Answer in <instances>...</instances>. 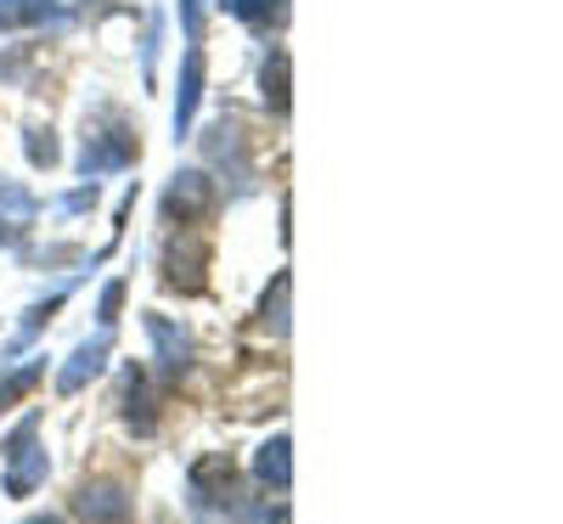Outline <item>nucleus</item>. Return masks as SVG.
Wrapping results in <instances>:
<instances>
[{
	"label": "nucleus",
	"instance_id": "obj_4",
	"mask_svg": "<svg viewBox=\"0 0 563 524\" xmlns=\"http://www.w3.org/2000/svg\"><path fill=\"white\" fill-rule=\"evenodd\" d=\"M214 204H220V193H214V181H209L203 170H175V175H169L164 220H175V226H198V220L214 215Z\"/></svg>",
	"mask_w": 563,
	"mask_h": 524
},
{
	"label": "nucleus",
	"instance_id": "obj_1",
	"mask_svg": "<svg viewBox=\"0 0 563 524\" xmlns=\"http://www.w3.org/2000/svg\"><path fill=\"white\" fill-rule=\"evenodd\" d=\"M141 153V141H135V130L124 124V113H102L97 124H85V153H79V175L85 181H97V175H108V170H124L130 159Z\"/></svg>",
	"mask_w": 563,
	"mask_h": 524
},
{
	"label": "nucleus",
	"instance_id": "obj_21",
	"mask_svg": "<svg viewBox=\"0 0 563 524\" xmlns=\"http://www.w3.org/2000/svg\"><path fill=\"white\" fill-rule=\"evenodd\" d=\"M180 29L186 40H203V0H180Z\"/></svg>",
	"mask_w": 563,
	"mask_h": 524
},
{
	"label": "nucleus",
	"instance_id": "obj_13",
	"mask_svg": "<svg viewBox=\"0 0 563 524\" xmlns=\"http://www.w3.org/2000/svg\"><path fill=\"white\" fill-rule=\"evenodd\" d=\"M124 423L135 428V435H153V428H158V406H153V384H147V372H141V367H130L124 372Z\"/></svg>",
	"mask_w": 563,
	"mask_h": 524
},
{
	"label": "nucleus",
	"instance_id": "obj_16",
	"mask_svg": "<svg viewBox=\"0 0 563 524\" xmlns=\"http://www.w3.org/2000/svg\"><path fill=\"white\" fill-rule=\"evenodd\" d=\"M40 378H45V361H29V367H18L12 378H7V384H0V412H7V406H18L34 384H40Z\"/></svg>",
	"mask_w": 563,
	"mask_h": 524
},
{
	"label": "nucleus",
	"instance_id": "obj_15",
	"mask_svg": "<svg viewBox=\"0 0 563 524\" xmlns=\"http://www.w3.org/2000/svg\"><path fill=\"white\" fill-rule=\"evenodd\" d=\"M288 299H294V276L288 271H276V282H271V294H265V305H260V321L276 332H288Z\"/></svg>",
	"mask_w": 563,
	"mask_h": 524
},
{
	"label": "nucleus",
	"instance_id": "obj_19",
	"mask_svg": "<svg viewBox=\"0 0 563 524\" xmlns=\"http://www.w3.org/2000/svg\"><path fill=\"white\" fill-rule=\"evenodd\" d=\"M225 12H238L243 23H271V18H282L271 0H225Z\"/></svg>",
	"mask_w": 563,
	"mask_h": 524
},
{
	"label": "nucleus",
	"instance_id": "obj_5",
	"mask_svg": "<svg viewBox=\"0 0 563 524\" xmlns=\"http://www.w3.org/2000/svg\"><path fill=\"white\" fill-rule=\"evenodd\" d=\"M209 243L192 231H175L169 243H164V282L175 294H203L209 288Z\"/></svg>",
	"mask_w": 563,
	"mask_h": 524
},
{
	"label": "nucleus",
	"instance_id": "obj_17",
	"mask_svg": "<svg viewBox=\"0 0 563 524\" xmlns=\"http://www.w3.org/2000/svg\"><path fill=\"white\" fill-rule=\"evenodd\" d=\"M23 153H29L34 170H52V164H57V141H52V130H23Z\"/></svg>",
	"mask_w": 563,
	"mask_h": 524
},
{
	"label": "nucleus",
	"instance_id": "obj_2",
	"mask_svg": "<svg viewBox=\"0 0 563 524\" xmlns=\"http://www.w3.org/2000/svg\"><path fill=\"white\" fill-rule=\"evenodd\" d=\"M186 485H192V502L198 507H214V513H238L243 507V491H238V462H231L225 451H209L192 462V473H186Z\"/></svg>",
	"mask_w": 563,
	"mask_h": 524
},
{
	"label": "nucleus",
	"instance_id": "obj_8",
	"mask_svg": "<svg viewBox=\"0 0 563 524\" xmlns=\"http://www.w3.org/2000/svg\"><path fill=\"white\" fill-rule=\"evenodd\" d=\"M68 7L63 0H0V34H23V29H63Z\"/></svg>",
	"mask_w": 563,
	"mask_h": 524
},
{
	"label": "nucleus",
	"instance_id": "obj_26",
	"mask_svg": "<svg viewBox=\"0 0 563 524\" xmlns=\"http://www.w3.org/2000/svg\"><path fill=\"white\" fill-rule=\"evenodd\" d=\"M29 524H63V518H57V513H34Z\"/></svg>",
	"mask_w": 563,
	"mask_h": 524
},
{
	"label": "nucleus",
	"instance_id": "obj_22",
	"mask_svg": "<svg viewBox=\"0 0 563 524\" xmlns=\"http://www.w3.org/2000/svg\"><path fill=\"white\" fill-rule=\"evenodd\" d=\"M153 63H158V23L147 29V45H141V74H147V85H153Z\"/></svg>",
	"mask_w": 563,
	"mask_h": 524
},
{
	"label": "nucleus",
	"instance_id": "obj_11",
	"mask_svg": "<svg viewBox=\"0 0 563 524\" xmlns=\"http://www.w3.org/2000/svg\"><path fill=\"white\" fill-rule=\"evenodd\" d=\"M254 480H260L265 491H288V485H294V440H288V435H271V440L260 446Z\"/></svg>",
	"mask_w": 563,
	"mask_h": 524
},
{
	"label": "nucleus",
	"instance_id": "obj_6",
	"mask_svg": "<svg viewBox=\"0 0 563 524\" xmlns=\"http://www.w3.org/2000/svg\"><path fill=\"white\" fill-rule=\"evenodd\" d=\"M141 327H147V339H153V356H158L164 384H180V378L192 372V339H186V327H175V321L158 316V310L141 316Z\"/></svg>",
	"mask_w": 563,
	"mask_h": 524
},
{
	"label": "nucleus",
	"instance_id": "obj_12",
	"mask_svg": "<svg viewBox=\"0 0 563 524\" xmlns=\"http://www.w3.org/2000/svg\"><path fill=\"white\" fill-rule=\"evenodd\" d=\"M198 102H203V52H186V63H180V90H175V135H192Z\"/></svg>",
	"mask_w": 563,
	"mask_h": 524
},
{
	"label": "nucleus",
	"instance_id": "obj_7",
	"mask_svg": "<svg viewBox=\"0 0 563 524\" xmlns=\"http://www.w3.org/2000/svg\"><path fill=\"white\" fill-rule=\"evenodd\" d=\"M74 513L85 524H130V496L113 480H90V485L74 491Z\"/></svg>",
	"mask_w": 563,
	"mask_h": 524
},
{
	"label": "nucleus",
	"instance_id": "obj_23",
	"mask_svg": "<svg viewBox=\"0 0 563 524\" xmlns=\"http://www.w3.org/2000/svg\"><path fill=\"white\" fill-rule=\"evenodd\" d=\"M90 204H97V181H90V186H79V193H68V198H63V209H68V215H79V209H90Z\"/></svg>",
	"mask_w": 563,
	"mask_h": 524
},
{
	"label": "nucleus",
	"instance_id": "obj_20",
	"mask_svg": "<svg viewBox=\"0 0 563 524\" xmlns=\"http://www.w3.org/2000/svg\"><path fill=\"white\" fill-rule=\"evenodd\" d=\"M57 310H63V294H52V299H45V305H34V310L23 316V339H34V332H40L45 321H52Z\"/></svg>",
	"mask_w": 563,
	"mask_h": 524
},
{
	"label": "nucleus",
	"instance_id": "obj_18",
	"mask_svg": "<svg viewBox=\"0 0 563 524\" xmlns=\"http://www.w3.org/2000/svg\"><path fill=\"white\" fill-rule=\"evenodd\" d=\"M119 310H124V282H108V288H102V299H97V316H102V332H113V321H119Z\"/></svg>",
	"mask_w": 563,
	"mask_h": 524
},
{
	"label": "nucleus",
	"instance_id": "obj_3",
	"mask_svg": "<svg viewBox=\"0 0 563 524\" xmlns=\"http://www.w3.org/2000/svg\"><path fill=\"white\" fill-rule=\"evenodd\" d=\"M45 451H40V417H23L7 440V496H34L45 485Z\"/></svg>",
	"mask_w": 563,
	"mask_h": 524
},
{
	"label": "nucleus",
	"instance_id": "obj_9",
	"mask_svg": "<svg viewBox=\"0 0 563 524\" xmlns=\"http://www.w3.org/2000/svg\"><path fill=\"white\" fill-rule=\"evenodd\" d=\"M108 350H113L108 332H97V339H85V345L68 356V367L57 372V390H63V395H79V390L90 384V378H97V372L108 367Z\"/></svg>",
	"mask_w": 563,
	"mask_h": 524
},
{
	"label": "nucleus",
	"instance_id": "obj_14",
	"mask_svg": "<svg viewBox=\"0 0 563 524\" xmlns=\"http://www.w3.org/2000/svg\"><path fill=\"white\" fill-rule=\"evenodd\" d=\"M260 90H265V108H271V113H288V108H294V57H288V52H271V57H265Z\"/></svg>",
	"mask_w": 563,
	"mask_h": 524
},
{
	"label": "nucleus",
	"instance_id": "obj_24",
	"mask_svg": "<svg viewBox=\"0 0 563 524\" xmlns=\"http://www.w3.org/2000/svg\"><path fill=\"white\" fill-rule=\"evenodd\" d=\"M18 237H23V226H12V220H0V249H7V243H18Z\"/></svg>",
	"mask_w": 563,
	"mask_h": 524
},
{
	"label": "nucleus",
	"instance_id": "obj_25",
	"mask_svg": "<svg viewBox=\"0 0 563 524\" xmlns=\"http://www.w3.org/2000/svg\"><path fill=\"white\" fill-rule=\"evenodd\" d=\"M265 524H294V518H288V507H276V513H271Z\"/></svg>",
	"mask_w": 563,
	"mask_h": 524
},
{
	"label": "nucleus",
	"instance_id": "obj_10",
	"mask_svg": "<svg viewBox=\"0 0 563 524\" xmlns=\"http://www.w3.org/2000/svg\"><path fill=\"white\" fill-rule=\"evenodd\" d=\"M203 153H209V164L231 170V181H238V186H249V153H243V130H238V124H225V119L209 124Z\"/></svg>",
	"mask_w": 563,
	"mask_h": 524
}]
</instances>
